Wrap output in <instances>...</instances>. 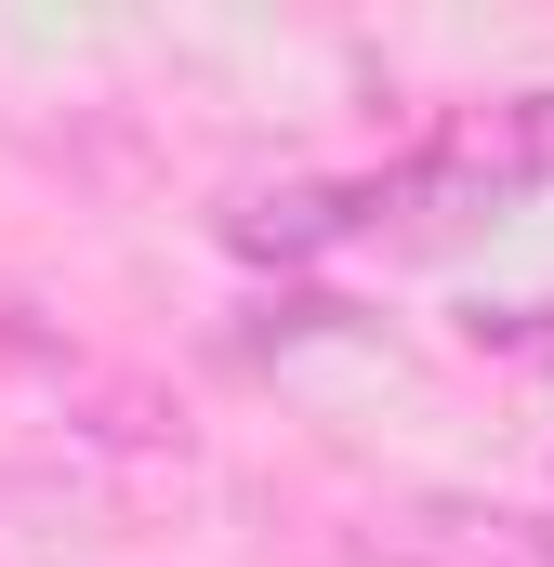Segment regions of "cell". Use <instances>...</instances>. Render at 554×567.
Returning a JSON list of instances; mask_svg holds the SVG:
<instances>
[{
    "instance_id": "1",
    "label": "cell",
    "mask_w": 554,
    "mask_h": 567,
    "mask_svg": "<svg viewBox=\"0 0 554 567\" xmlns=\"http://www.w3.org/2000/svg\"><path fill=\"white\" fill-rule=\"evenodd\" d=\"M357 555L370 567H554V515L435 488V502H383V515L357 528Z\"/></svg>"
},
{
    "instance_id": "2",
    "label": "cell",
    "mask_w": 554,
    "mask_h": 567,
    "mask_svg": "<svg viewBox=\"0 0 554 567\" xmlns=\"http://www.w3.org/2000/svg\"><path fill=\"white\" fill-rule=\"evenodd\" d=\"M357 225H383V185H252L225 212V238L252 265H304V251H343Z\"/></svg>"
},
{
    "instance_id": "3",
    "label": "cell",
    "mask_w": 554,
    "mask_h": 567,
    "mask_svg": "<svg viewBox=\"0 0 554 567\" xmlns=\"http://www.w3.org/2000/svg\"><path fill=\"white\" fill-rule=\"evenodd\" d=\"M489 145H502V172H515V185H554V93L489 106Z\"/></svg>"
}]
</instances>
